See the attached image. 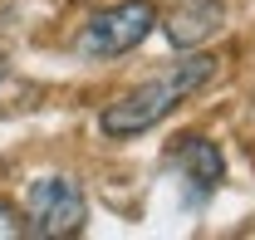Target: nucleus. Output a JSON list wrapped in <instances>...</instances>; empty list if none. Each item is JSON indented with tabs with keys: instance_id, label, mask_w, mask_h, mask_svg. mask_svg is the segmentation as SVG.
Listing matches in <instances>:
<instances>
[{
	"instance_id": "423d86ee",
	"label": "nucleus",
	"mask_w": 255,
	"mask_h": 240,
	"mask_svg": "<svg viewBox=\"0 0 255 240\" xmlns=\"http://www.w3.org/2000/svg\"><path fill=\"white\" fill-rule=\"evenodd\" d=\"M15 236H25V221L10 201H0V240H15Z\"/></svg>"
},
{
	"instance_id": "f03ea898",
	"label": "nucleus",
	"mask_w": 255,
	"mask_h": 240,
	"mask_svg": "<svg viewBox=\"0 0 255 240\" xmlns=\"http://www.w3.org/2000/svg\"><path fill=\"white\" fill-rule=\"evenodd\" d=\"M89 221V201L74 177H39L25 191V236L39 240H64L79 236Z\"/></svg>"
},
{
	"instance_id": "f257e3e1",
	"label": "nucleus",
	"mask_w": 255,
	"mask_h": 240,
	"mask_svg": "<svg viewBox=\"0 0 255 240\" xmlns=\"http://www.w3.org/2000/svg\"><path fill=\"white\" fill-rule=\"evenodd\" d=\"M211 74H216V59H211V54H196V59L172 64V69H162L157 79H147L142 89H132V93H123L118 103H108L103 118H98V127H103L108 137H137V132L157 127L177 103H187L201 84H211Z\"/></svg>"
},
{
	"instance_id": "20e7f679",
	"label": "nucleus",
	"mask_w": 255,
	"mask_h": 240,
	"mask_svg": "<svg viewBox=\"0 0 255 240\" xmlns=\"http://www.w3.org/2000/svg\"><path fill=\"white\" fill-rule=\"evenodd\" d=\"M172 167H177V177H182V191H187V201H211L216 191H221V177H226V157L216 142H206V137H182L177 147H172Z\"/></svg>"
},
{
	"instance_id": "7ed1b4c3",
	"label": "nucleus",
	"mask_w": 255,
	"mask_h": 240,
	"mask_svg": "<svg viewBox=\"0 0 255 240\" xmlns=\"http://www.w3.org/2000/svg\"><path fill=\"white\" fill-rule=\"evenodd\" d=\"M152 25H157V5H152V0L108 5V10H98L94 20L84 25V34H79V54H89V59L128 54V49H137V44L152 34Z\"/></svg>"
},
{
	"instance_id": "39448f33",
	"label": "nucleus",
	"mask_w": 255,
	"mask_h": 240,
	"mask_svg": "<svg viewBox=\"0 0 255 240\" xmlns=\"http://www.w3.org/2000/svg\"><path fill=\"white\" fill-rule=\"evenodd\" d=\"M226 25V5L221 0H177V10L167 15V39L177 49H196Z\"/></svg>"
}]
</instances>
